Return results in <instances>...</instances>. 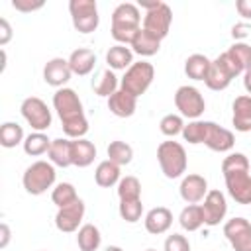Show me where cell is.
<instances>
[{
    "label": "cell",
    "mask_w": 251,
    "mask_h": 251,
    "mask_svg": "<svg viewBox=\"0 0 251 251\" xmlns=\"http://www.w3.org/2000/svg\"><path fill=\"white\" fill-rule=\"evenodd\" d=\"M69 67L73 71V75L78 76H86L94 71L96 67V55L92 49L88 47H78L69 55Z\"/></svg>",
    "instance_id": "obj_21"
},
{
    "label": "cell",
    "mask_w": 251,
    "mask_h": 251,
    "mask_svg": "<svg viewBox=\"0 0 251 251\" xmlns=\"http://www.w3.org/2000/svg\"><path fill=\"white\" fill-rule=\"evenodd\" d=\"M118 214L124 222L127 224H135L141 220L143 216V204H141V198L139 200H120V206H118Z\"/></svg>",
    "instance_id": "obj_36"
},
{
    "label": "cell",
    "mask_w": 251,
    "mask_h": 251,
    "mask_svg": "<svg viewBox=\"0 0 251 251\" xmlns=\"http://www.w3.org/2000/svg\"><path fill=\"white\" fill-rule=\"evenodd\" d=\"M84 212H86V206L84 202L78 198L75 200L73 204L69 206H63V208H57V214H55V227L63 233H73V231H78L80 229V224L84 220Z\"/></svg>",
    "instance_id": "obj_12"
},
{
    "label": "cell",
    "mask_w": 251,
    "mask_h": 251,
    "mask_svg": "<svg viewBox=\"0 0 251 251\" xmlns=\"http://www.w3.org/2000/svg\"><path fill=\"white\" fill-rule=\"evenodd\" d=\"M175 106L182 118L198 120L206 110V100L202 92L192 84H182L175 92Z\"/></svg>",
    "instance_id": "obj_8"
},
{
    "label": "cell",
    "mask_w": 251,
    "mask_h": 251,
    "mask_svg": "<svg viewBox=\"0 0 251 251\" xmlns=\"http://www.w3.org/2000/svg\"><path fill=\"white\" fill-rule=\"evenodd\" d=\"M45 6L43 0H12V8L22 12V14H29L35 10H41Z\"/></svg>",
    "instance_id": "obj_42"
},
{
    "label": "cell",
    "mask_w": 251,
    "mask_h": 251,
    "mask_svg": "<svg viewBox=\"0 0 251 251\" xmlns=\"http://www.w3.org/2000/svg\"><path fill=\"white\" fill-rule=\"evenodd\" d=\"M108 110L116 118H131L137 110V98L120 88L108 98Z\"/></svg>",
    "instance_id": "obj_20"
},
{
    "label": "cell",
    "mask_w": 251,
    "mask_h": 251,
    "mask_svg": "<svg viewBox=\"0 0 251 251\" xmlns=\"http://www.w3.org/2000/svg\"><path fill=\"white\" fill-rule=\"evenodd\" d=\"M55 178H57V171L51 161H35L24 171L22 184L27 194L39 196V194L47 192L49 188H53Z\"/></svg>",
    "instance_id": "obj_5"
},
{
    "label": "cell",
    "mask_w": 251,
    "mask_h": 251,
    "mask_svg": "<svg viewBox=\"0 0 251 251\" xmlns=\"http://www.w3.org/2000/svg\"><path fill=\"white\" fill-rule=\"evenodd\" d=\"M178 192H180V198L186 204H198L208 194V180L202 175H196V173L184 175L182 180H180Z\"/></svg>",
    "instance_id": "obj_17"
},
{
    "label": "cell",
    "mask_w": 251,
    "mask_h": 251,
    "mask_svg": "<svg viewBox=\"0 0 251 251\" xmlns=\"http://www.w3.org/2000/svg\"><path fill=\"white\" fill-rule=\"evenodd\" d=\"M96 159V145L88 141L86 137L73 139V165L78 169H84L92 165Z\"/></svg>",
    "instance_id": "obj_27"
},
{
    "label": "cell",
    "mask_w": 251,
    "mask_h": 251,
    "mask_svg": "<svg viewBox=\"0 0 251 251\" xmlns=\"http://www.w3.org/2000/svg\"><path fill=\"white\" fill-rule=\"evenodd\" d=\"M51 141L47 137L45 131H31L29 135H25L22 147H24V153L29 155V157H39V155H45L51 147Z\"/></svg>",
    "instance_id": "obj_30"
},
{
    "label": "cell",
    "mask_w": 251,
    "mask_h": 251,
    "mask_svg": "<svg viewBox=\"0 0 251 251\" xmlns=\"http://www.w3.org/2000/svg\"><path fill=\"white\" fill-rule=\"evenodd\" d=\"M104 251H124V249H122L120 245H108V247H106Z\"/></svg>",
    "instance_id": "obj_48"
},
{
    "label": "cell",
    "mask_w": 251,
    "mask_h": 251,
    "mask_svg": "<svg viewBox=\"0 0 251 251\" xmlns=\"http://www.w3.org/2000/svg\"><path fill=\"white\" fill-rule=\"evenodd\" d=\"M69 12H71L73 27L78 33L86 35V33L96 31V27L100 24L96 0H71L69 2Z\"/></svg>",
    "instance_id": "obj_7"
},
{
    "label": "cell",
    "mask_w": 251,
    "mask_h": 251,
    "mask_svg": "<svg viewBox=\"0 0 251 251\" xmlns=\"http://www.w3.org/2000/svg\"><path fill=\"white\" fill-rule=\"evenodd\" d=\"M210 59L202 53H192L184 61V75L192 80H206V75L210 71Z\"/></svg>",
    "instance_id": "obj_28"
},
{
    "label": "cell",
    "mask_w": 251,
    "mask_h": 251,
    "mask_svg": "<svg viewBox=\"0 0 251 251\" xmlns=\"http://www.w3.org/2000/svg\"><path fill=\"white\" fill-rule=\"evenodd\" d=\"M202 214H204V226H220V222L226 220L227 214V200L222 190H208L206 198L200 204Z\"/></svg>",
    "instance_id": "obj_13"
},
{
    "label": "cell",
    "mask_w": 251,
    "mask_h": 251,
    "mask_svg": "<svg viewBox=\"0 0 251 251\" xmlns=\"http://www.w3.org/2000/svg\"><path fill=\"white\" fill-rule=\"evenodd\" d=\"M47 157L55 167H61V169L71 167L73 165V139H69V137L53 139L51 147L47 151Z\"/></svg>",
    "instance_id": "obj_22"
},
{
    "label": "cell",
    "mask_w": 251,
    "mask_h": 251,
    "mask_svg": "<svg viewBox=\"0 0 251 251\" xmlns=\"http://www.w3.org/2000/svg\"><path fill=\"white\" fill-rule=\"evenodd\" d=\"M224 235L233 251H251V222L237 216L224 224Z\"/></svg>",
    "instance_id": "obj_11"
},
{
    "label": "cell",
    "mask_w": 251,
    "mask_h": 251,
    "mask_svg": "<svg viewBox=\"0 0 251 251\" xmlns=\"http://www.w3.org/2000/svg\"><path fill=\"white\" fill-rule=\"evenodd\" d=\"M235 10L243 20H251V0H237Z\"/></svg>",
    "instance_id": "obj_45"
},
{
    "label": "cell",
    "mask_w": 251,
    "mask_h": 251,
    "mask_svg": "<svg viewBox=\"0 0 251 251\" xmlns=\"http://www.w3.org/2000/svg\"><path fill=\"white\" fill-rule=\"evenodd\" d=\"M206 126H208V122H206V120H190V122L184 126V129H182V139H184V141H188L190 145L204 143Z\"/></svg>",
    "instance_id": "obj_37"
},
{
    "label": "cell",
    "mask_w": 251,
    "mask_h": 251,
    "mask_svg": "<svg viewBox=\"0 0 251 251\" xmlns=\"http://www.w3.org/2000/svg\"><path fill=\"white\" fill-rule=\"evenodd\" d=\"M12 39V25L6 18H0V45H8Z\"/></svg>",
    "instance_id": "obj_44"
},
{
    "label": "cell",
    "mask_w": 251,
    "mask_h": 251,
    "mask_svg": "<svg viewBox=\"0 0 251 251\" xmlns=\"http://www.w3.org/2000/svg\"><path fill=\"white\" fill-rule=\"evenodd\" d=\"M227 194L237 202V204H251V175L249 171H237V173H227L224 175Z\"/></svg>",
    "instance_id": "obj_15"
},
{
    "label": "cell",
    "mask_w": 251,
    "mask_h": 251,
    "mask_svg": "<svg viewBox=\"0 0 251 251\" xmlns=\"http://www.w3.org/2000/svg\"><path fill=\"white\" fill-rule=\"evenodd\" d=\"M141 27V12L137 4L122 2L112 12V27L110 33L116 43L120 45H131L135 33Z\"/></svg>",
    "instance_id": "obj_2"
},
{
    "label": "cell",
    "mask_w": 251,
    "mask_h": 251,
    "mask_svg": "<svg viewBox=\"0 0 251 251\" xmlns=\"http://www.w3.org/2000/svg\"><path fill=\"white\" fill-rule=\"evenodd\" d=\"M106 63H108V69H112V71H127L135 63L131 47L120 45V43L112 45L106 51Z\"/></svg>",
    "instance_id": "obj_23"
},
{
    "label": "cell",
    "mask_w": 251,
    "mask_h": 251,
    "mask_svg": "<svg viewBox=\"0 0 251 251\" xmlns=\"http://www.w3.org/2000/svg\"><path fill=\"white\" fill-rule=\"evenodd\" d=\"M231 126L239 133L251 131V96L241 94L231 104Z\"/></svg>",
    "instance_id": "obj_19"
},
{
    "label": "cell",
    "mask_w": 251,
    "mask_h": 251,
    "mask_svg": "<svg viewBox=\"0 0 251 251\" xmlns=\"http://www.w3.org/2000/svg\"><path fill=\"white\" fill-rule=\"evenodd\" d=\"M25 135H24V129L20 124L16 122H4L2 127H0V145L6 147V149H12L20 143H24Z\"/></svg>",
    "instance_id": "obj_32"
},
{
    "label": "cell",
    "mask_w": 251,
    "mask_h": 251,
    "mask_svg": "<svg viewBox=\"0 0 251 251\" xmlns=\"http://www.w3.org/2000/svg\"><path fill=\"white\" fill-rule=\"evenodd\" d=\"M178 224L184 231H198L204 226V214L200 204H186L178 214Z\"/></svg>",
    "instance_id": "obj_31"
},
{
    "label": "cell",
    "mask_w": 251,
    "mask_h": 251,
    "mask_svg": "<svg viewBox=\"0 0 251 251\" xmlns=\"http://www.w3.org/2000/svg\"><path fill=\"white\" fill-rule=\"evenodd\" d=\"M131 51L133 55H139V57H151V55H157L159 49H161V39H157L155 35H151L149 31H145L143 27H139V31L135 33L133 41H131Z\"/></svg>",
    "instance_id": "obj_25"
},
{
    "label": "cell",
    "mask_w": 251,
    "mask_h": 251,
    "mask_svg": "<svg viewBox=\"0 0 251 251\" xmlns=\"http://www.w3.org/2000/svg\"><path fill=\"white\" fill-rule=\"evenodd\" d=\"M53 108L61 120L63 133L69 139H80L88 133V120L84 116L82 100L78 98V94L73 88L65 86V88L55 90Z\"/></svg>",
    "instance_id": "obj_1"
},
{
    "label": "cell",
    "mask_w": 251,
    "mask_h": 251,
    "mask_svg": "<svg viewBox=\"0 0 251 251\" xmlns=\"http://www.w3.org/2000/svg\"><path fill=\"white\" fill-rule=\"evenodd\" d=\"M92 90H94V94H98L102 98H110L116 90H120V78L116 76V73L112 69H102L92 78Z\"/></svg>",
    "instance_id": "obj_26"
},
{
    "label": "cell",
    "mask_w": 251,
    "mask_h": 251,
    "mask_svg": "<svg viewBox=\"0 0 251 251\" xmlns=\"http://www.w3.org/2000/svg\"><path fill=\"white\" fill-rule=\"evenodd\" d=\"M118 198L120 200H139L141 198V182L133 175H126L118 182Z\"/></svg>",
    "instance_id": "obj_34"
},
{
    "label": "cell",
    "mask_w": 251,
    "mask_h": 251,
    "mask_svg": "<svg viewBox=\"0 0 251 251\" xmlns=\"http://www.w3.org/2000/svg\"><path fill=\"white\" fill-rule=\"evenodd\" d=\"M171 24H173V10H171V6L165 4V2H159L157 8L145 12L141 27L145 31H149L151 35H155L157 39L163 41L169 35V31H171Z\"/></svg>",
    "instance_id": "obj_10"
},
{
    "label": "cell",
    "mask_w": 251,
    "mask_h": 251,
    "mask_svg": "<svg viewBox=\"0 0 251 251\" xmlns=\"http://www.w3.org/2000/svg\"><path fill=\"white\" fill-rule=\"evenodd\" d=\"M157 163L167 178H180L186 173V149L178 141H161L157 147Z\"/></svg>",
    "instance_id": "obj_3"
},
{
    "label": "cell",
    "mask_w": 251,
    "mask_h": 251,
    "mask_svg": "<svg viewBox=\"0 0 251 251\" xmlns=\"http://www.w3.org/2000/svg\"><path fill=\"white\" fill-rule=\"evenodd\" d=\"M163 251H190V241L182 233H171L163 243Z\"/></svg>",
    "instance_id": "obj_41"
},
{
    "label": "cell",
    "mask_w": 251,
    "mask_h": 251,
    "mask_svg": "<svg viewBox=\"0 0 251 251\" xmlns=\"http://www.w3.org/2000/svg\"><path fill=\"white\" fill-rule=\"evenodd\" d=\"M184 120L180 114H167L161 118L159 122V129L163 135L167 137H175V135H182V129H184Z\"/></svg>",
    "instance_id": "obj_38"
},
{
    "label": "cell",
    "mask_w": 251,
    "mask_h": 251,
    "mask_svg": "<svg viewBox=\"0 0 251 251\" xmlns=\"http://www.w3.org/2000/svg\"><path fill=\"white\" fill-rule=\"evenodd\" d=\"M106 153H108V159L114 161V163L120 165V167L129 165L131 159H133V147H131L129 143H126V141H120V139L110 141Z\"/></svg>",
    "instance_id": "obj_33"
},
{
    "label": "cell",
    "mask_w": 251,
    "mask_h": 251,
    "mask_svg": "<svg viewBox=\"0 0 251 251\" xmlns=\"http://www.w3.org/2000/svg\"><path fill=\"white\" fill-rule=\"evenodd\" d=\"M249 31H251V25H249L247 22H237V24L231 27V37L235 39V43H239V41H243V39L249 35Z\"/></svg>",
    "instance_id": "obj_43"
},
{
    "label": "cell",
    "mask_w": 251,
    "mask_h": 251,
    "mask_svg": "<svg viewBox=\"0 0 251 251\" xmlns=\"http://www.w3.org/2000/svg\"><path fill=\"white\" fill-rule=\"evenodd\" d=\"M239 75H243V69L231 59V55H229L227 51H224L222 55H218V57L210 63V71H208V75H206L204 84H206L210 90L220 92V90H226V88L231 84V80H233L235 76H239Z\"/></svg>",
    "instance_id": "obj_4"
},
{
    "label": "cell",
    "mask_w": 251,
    "mask_h": 251,
    "mask_svg": "<svg viewBox=\"0 0 251 251\" xmlns=\"http://www.w3.org/2000/svg\"><path fill=\"white\" fill-rule=\"evenodd\" d=\"M20 112H22L24 120L27 122V126L33 131H45V129H49V126L53 122V116H51L49 106L39 96H27V98H24V102L20 106Z\"/></svg>",
    "instance_id": "obj_9"
},
{
    "label": "cell",
    "mask_w": 251,
    "mask_h": 251,
    "mask_svg": "<svg viewBox=\"0 0 251 251\" xmlns=\"http://www.w3.org/2000/svg\"><path fill=\"white\" fill-rule=\"evenodd\" d=\"M251 165H249V159L243 155V153H227V157H224L222 161V173L227 175V173H237V171H249Z\"/></svg>",
    "instance_id": "obj_40"
},
{
    "label": "cell",
    "mask_w": 251,
    "mask_h": 251,
    "mask_svg": "<svg viewBox=\"0 0 251 251\" xmlns=\"http://www.w3.org/2000/svg\"><path fill=\"white\" fill-rule=\"evenodd\" d=\"M145 251H157V249H151V247H149V249H145Z\"/></svg>",
    "instance_id": "obj_49"
},
{
    "label": "cell",
    "mask_w": 251,
    "mask_h": 251,
    "mask_svg": "<svg viewBox=\"0 0 251 251\" xmlns=\"http://www.w3.org/2000/svg\"><path fill=\"white\" fill-rule=\"evenodd\" d=\"M153 78H155V67L151 63H147V61H137L120 78V88L126 90L127 94L139 98L141 94L147 92V88L151 86Z\"/></svg>",
    "instance_id": "obj_6"
},
{
    "label": "cell",
    "mask_w": 251,
    "mask_h": 251,
    "mask_svg": "<svg viewBox=\"0 0 251 251\" xmlns=\"http://www.w3.org/2000/svg\"><path fill=\"white\" fill-rule=\"evenodd\" d=\"M143 226H145L147 233H151V235L167 233L173 226V212L167 206H155L145 214Z\"/></svg>",
    "instance_id": "obj_18"
},
{
    "label": "cell",
    "mask_w": 251,
    "mask_h": 251,
    "mask_svg": "<svg viewBox=\"0 0 251 251\" xmlns=\"http://www.w3.org/2000/svg\"><path fill=\"white\" fill-rule=\"evenodd\" d=\"M75 200H78V194H76V188L71 182H59V184L53 186V190H51V202L57 208L69 206Z\"/></svg>",
    "instance_id": "obj_35"
},
{
    "label": "cell",
    "mask_w": 251,
    "mask_h": 251,
    "mask_svg": "<svg viewBox=\"0 0 251 251\" xmlns=\"http://www.w3.org/2000/svg\"><path fill=\"white\" fill-rule=\"evenodd\" d=\"M10 237H12L10 226H8L6 222H2V224H0V249H6V247H8Z\"/></svg>",
    "instance_id": "obj_46"
},
{
    "label": "cell",
    "mask_w": 251,
    "mask_h": 251,
    "mask_svg": "<svg viewBox=\"0 0 251 251\" xmlns=\"http://www.w3.org/2000/svg\"><path fill=\"white\" fill-rule=\"evenodd\" d=\"M243 88H245V92L251 96V71L243 73Z\"/></svg>",
    "instance_id": "obj_47"
},
{
    "label": "cell",
    "mask_w": 251,
    "mask_h": 251,
    "mask_svg": "<svg viewBox=\"0 0 251 251\" xmlns=\"http://www.w3.org/2000/svg\"><path fill=\"white\" fill-rule=\"evenodd\" d=\"M102 243L100 229L94 224H82L80 229L76 231V245L80 251H98Z\"/></svg>",
    "instance_id": "obj_29"
},
{
    "label": "cell",
    "mask_w": 251,
    "mask_h": 251,
    "mask_svg": "<svg viewBox=\"0 0 251 251\" xmlns=\"http://www.w3.org/2000/svg\"><path fill=\"white\" fill-rule=\"evenodd\" d=\"M204 145L210 151H216V153H229L235 145V135H233L231 129L222 127L216 122H208L206 135H204Z\"/></svg>",
    "instance_id": "obj_14"
},
{
    "label": "cell",
    "mask_w": 251,
    "mask_h": 251,
    "mask_svg": "<svg viewBox=\"0 0 251 251\" xmlns=\"http://www.w3.org/2000/svg\"><path fill=\"white\" fill-rule=\"evenodd\" d=\"M39 251H47V249H39Z\"/></svg>",
    "instance_id": "obj_50"
},
{
    "label": "cell",
    "mask_w": 251,
    "mask_h": 251,
    "mask_svg": "<svg viewBox=\"0 0 251 251\" xmlns=\"http://www.w3.org/2000/svg\"><path fill=\"white\" fill-rule=\"evenodd\" d=\"M73 76V71L69 67V59H63V57H53L45 63L43 67V80L53 86V88H65V84L71 80Z\"/></svg>",
    "instance_id": "obj_16"
},
{
    "label": "cell",
    "mask_w": 251,
    "mask_h": 251,
    "mask_svg": "<svg viewBox=\"0 0 251 251\" xmlns=\"http://www.w3.org/2000/svg\"><path fill=\"white\" fill-rule=\"evenodd\" d=\"M227 53L231 55V59L243 69V73L251 71V45H247L245 41H239V43H233Z\"/></svg>",
    "instance_id": "obj_39"
},
{
    "label": "cell",
    "mask_w": 251,
    "mask_h": 251,
    "mask_svg": "<svg viewBox=\"0 0 251 251\" xmlns=\"http://www.w3.org/2000/svg\"><path fill=\"white\" fill-rule=\"evenodd\" d=\"M120 178H122V167L120 165H116L110 159H104L98 163V167L94 171V180L98 186H102V188L118 186Z\"/></svg>",
    "instance_id": "obj_24"
}]
</instances>
